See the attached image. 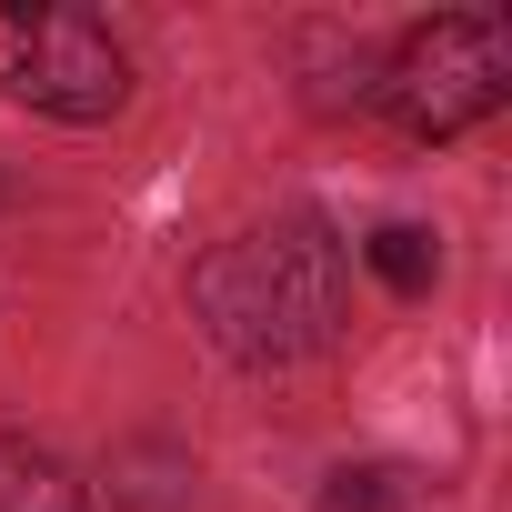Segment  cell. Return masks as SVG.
Segmentation results:
<instances>
[{
    "label": "cell",
    "mask_w": 512,
    "mask_h": 512,
    "mask_svg": "<svg viewBox=\"0 0 512 512\" xmlns=\"http://www.w3.org/2000/svg\"><path fill=\"white\" fill-rule=\"evenodd\" d=\"M0 21L21 31L11 51V101L51 111V121H111L121 111V41L91 11H41V0H0Z\"/></svg>",
    "instance_id": "cell-3"
},
{
    "label": "cell",
    "mask_w": 512,
    "mask_h": 512,
    "mask_svg": "<svg viewBox=\"0 0 512 512\" xmlns=\"http://www.w3.org/2000/svg\"><path fill=\"white\" fill-rule=\"evenodd\" d=\"M201 322L221 352L241 362H302L342 332V241L322 221H272V231H241L221 241L201 282H191Z\"/></svg>",
    "instance_id": "cell-1"
},
{
    "label": "cell",
    "mask_w": 512,
    "mask_h": 512,
    "mask_svg": "<svg viewBox=\"0 0 512 512\" xmlns=\"http://www.w3.org/2000/svg\"><path fill=\"white\" fill-rule=\"evenodd\" d=\"M372 272L392 282V292H432V272H442V251H432V231H412V221H382L372 241Z\"/></svg>",
    "instance_id": "cell-4"
},
{
    "label": "cell",
    "mask_w": 512,
    "mask_h": 512,
    "mask_svg": "<svg viewBox=\"0 0 512 512\" xmlns=\"http://www.w3.org/2000/svg\"><path fill=\"white\" fill-rule=\"evenodd\" d=\"M322 512H392V472H342L322 492Z\"/></svg>",
    "instance_id": "cell-5"
},
{
    "label": "cell",
    "mask_w": 512,
    "mask_h": 512,
    "mask_svg": "<svg viewBox=\"0 0 512 512\" xmlns=\"http://www.w3.org/2000/svg\"><path fill=\"white\" fill-rule=\"evenodd\" d=\"M382 91H392L412 141H452V131H472V121H492L512 101V31L482 21V11H442L392 51Z\"/></svg>",
    "instance_id": "cell-2"
}]
</instances>
